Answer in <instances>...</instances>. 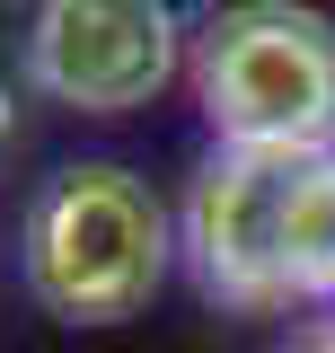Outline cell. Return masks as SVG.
<instances>
[{
  "label": "cell",
  "mask_w": 335,
  "mask_h": 353,
  "mask_svg": "<svg viewBox=\"0 0 335 353\" xmlns=\"http://www.w3.org/2000/svg\"><path fill=\"white\" fill-rule=\"evenodd\" d=\"M176 62H185V18H168L159 0H36L27 80L53 106L132 115L176 80Z\"/></svg>",
  "instance_id": "cell-4"
},
{
  "label": "cell",
  "mask_w": 335,
  "mask_h": 353,
  "mask_svg": "<svg viewBox=\"0 0 335 353\" xmlns=\"http://www.w3.org/2000/svg\"><path fill=\"white\" fill-rule=\"evenodd\" d=\"M176 256L168 203L115 159H71L27 203V292L71 327H124Z\"/></svg>",
  "instance_id": "cell-2"
},
{
  "label": "cell",
  "mask_w": 335,
  "mask_h": 353,
  "mask_svg": "<svg viewBox=\"0 0 335 353\" xmlns=\"http://www.w3.org/2000/svg\"><path fill=\"white\" fill-rule=\"evenodd\" d=\"M176 248L212 301L238 309L335 292V150H212Z\"/></svg>",
  "instance_id": "cell-1"
},
{
  "label": "cell",
  "mask_w": 335,
  "mask_h": 353,
  "mask_svg": "<svg viewBox=\"0 0 335 353\" xmlns=\"http://www.w3.org/2000/svg\"><path fill=\"white\" fill-rule=\"evenodd\" d=\"M194 106L221 150H335V18L230 0L194 27Z\"/></svg>",
  "instance_id": "cell-3"
},
{
  "label": "cell",
  "mask_w": 335,
  "mask_h": 353,
  "mask_svg": "<svg viewBox=\"0 0 335 353\" xmlns=\"http://www.w3.org/2000/svg\"><path fill=\"white\" fill-rule=\"evenodd\" d=\"M292 353H335V318H327V327H309V336H300Z\"/></svg>",
  "instance_id": "cell-6"
},
{
  "label": "cell",
  "mask_w": 335,
  "mask_h": 353,
  "mask_svg": "<svg viewBox=\"0 0 335 353\" xmlns=\"http://www.w3.org/2000/svg\"><path fill=\"white\" fill-rule=\"evenodd\" d=\"M159 9H168V18H185V27H203V18H212V0H159Z\"/></svg>",
  "instance_id": "cell-5"
}]
</instances>
